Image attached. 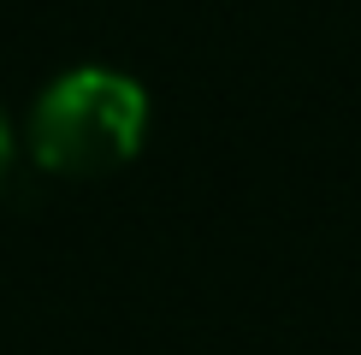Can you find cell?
I'll return each instance as SVG.
<instances>
[{
    "instance_id": "6da1fadb",
    "label": "cell",
    "mask_w": 361,
    "mask_h": 355,
    "mask_svg": "<svg viewBox=\"0 0 361 355\" xmlns=\"http://www.w3.org/2000/svg\"><path fill=\"white\" fill-rule=\"evenodd\" d=\"M148 137V95L137 77L78 66L54 77L30 107V154L59 178H107L137 160Z\"/></svg>"
},
{
    "instance_id": "7a4b0ae2",
    "label": "cell",
    "mask_w": 361,
    "mask_h": 355,
    "mask_svg": "<svg viewBox=\"0 0 361 355\" xmlns=\"http://www.w3.org/2000/svg\"><path fill=\"white\" fill-rule=\"evenodd\" d=\"M6 160H12V125H6V113H0V178H6Z\"/></svg>"
}]
</instances>
